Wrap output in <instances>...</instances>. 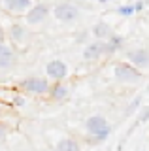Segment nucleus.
Masks as SVG:
<instances>
[{
    "instance_id": "obj_9",
    "label": "nucleus",
    "mask_w": 149,
    "mask_h": 151,
    "mask_svg": "<svg viewBox=\"0 0 149 151\" xmlns=\"http://www.w3.org/2000/svg\"><path fill=\"white\" fill-rule=\"evenodd\" d=\"M15 49L8 44H0V70H10L15 66Z\"/></svg>"
},
{
    "instance_id": "obj_2",
    "label": "nucleus",
    "mask_w": 149,
    "mask_h": 151,
    "mask_svg": "<svg viewBox=\"0 0 149 151\" xmlns=\"http://www.w3.org/2000/svg\"><path fill=\"white\" fill-rule=\"evenodd\" d=\"M85 130L89 132V134L95 136L96 142H104L110 136L111 127H110V123H108L106 117H102V115H91L89 119L85 121Z\"/></svg>"
},
{
    "instance_id": "obj_17",
    "label": "nucleus",
    "mask_w": 149,
    "mask_h": 151,
    "mask_svg": "<svg viewBox=\"0 0 149 151\" xmlns=\"http://www.w3.org/2000/svg\"><path fill=\"white\" fill-rule=\"evenodd\" d=\"M25 96H21V94H13V98H11V104L13 106H17V108H23L25 106Z\"/></svg>"
},
{
    "instance_id": "obj_8",
    "label": "nucleus",
    "mask_w": 149,
    "mask_h": 151,
    "mask_svg": "<svg viewBox=\"0 0 149 151\" xmlns=\"http://www.w3.org/2000/svg\"><path fill=\"white\" fill-rule=\"evenodd\" d=\"M128 60L132 66H136V68H147L149 66V51L145 47H136V49H130L128 53Z\"/></svg>"
},
{
    "instance_id": "obj_1",
    "label": "nucleus",
    "mask_w": 149,
    "mask_h": 151,
    "mask_svg": "<svg viewBox=\"0 0 149 151\" xmlns=\"http://www.w3.org/2000/svg\"><path fill=\"white\" fill-rule=\"evenodd\" d=\"M19 89L25 94H32V96H42V94H49L51 85L45 78H40V76H30V78H25L19 81Z\"/></svg>"
},
{
    "instance_id": "obj_12",
    "label": "nucleus",
    "mask_w": 149,
    "mask_h": 151,
    "mask_svg": "<svg viewBox=\"0 0 149 151\" xmlns=\"http://www.w3.org/2000/svg\"><path fill=\"white\" fill-rule=\"evenodd\" d=\"M66 96H68V87H66L62 81L51 85V89H49V98H51V100L60 102V100H64Z\"/></svg>"
},
{
    "instance_id": "obj_23",
    "label": "nucleus",
    "mask_w": 149,
    "mask_h": 151,
    "mask_svg": "<svg viewBox=\"0 0 149 151\" xmlns=\"http://www.w3.org/2000/svg\"><path fill=\"white\" fill-rule=\"evenodd\" d=\"M98 2H100V4H106V2H108V0H98Z\"/></svg>"
},
{
    "instance_id": "obj_7",
    "label": "nucleus",
    "mask_w": 149,
    "mask_h": 151,
    "mask_svg": "<svg viewBox=\"0 0 149 151\" xmlns=\"http://www.w3.org/2000/svg\"><path fill=\"white\" fill-rule=\"evenodd\" d=\"M0 6L8 13H27L34 6V0H0Z\"/></svg>"
},
{
    "instance_id": "obj_10",
    "label": "nucleus",
    "mask_w": 149,
    "mask_h": 151,
    "mask_svg": "<svg viewBox=\"0 0 149 151\" xmlns=\"http://www.w3.org/2000/svg\"><path fill=\"white\" fill-rule=\"evenodd\" d=\"M102 55H106V42L96 40L92 44H87V47L83 49V59L85 60H96Z\"/></svg>"
},
{
    "instance_id": "obj_19",
    "label": "nucleus",
    "mask_w": 149,
    "mask_h": 151,
    "mask_svg": "<svg viewBox=\"0 0 149 151\" xmlns=\"http://www.w3.org/2000/svg\"><path fill=\"white\" fill-rule=\"evenodd\" d=\"M145 119H149V108L142 113V117H140V121H145Z\"/></svg>"
},
{
    "instance_id": "obj_11",
    "label": "nucleus",
    "mask_w": 149,
    "mask_h": 151,
    "mask_svg": "<svg viewBox=\"0 0 149 151\" xmlns=\"http://www.w3.org/2000/svg\"><path fill=\"white\" fill-rule=\"evenodd\" d=\"M91 32H92V36H95L98 42H108L110 38L115 34L113 28H111L106 21H98V23H95V27L91 28Z\"/></svg>"
},
{
    "instance_id": "obj_21",
    "label": "nucleus",
    "mask_w": 149,
    "mask_h": 151,
    "mask_svg": "<svg viewBox=\"0 0 149 151\" xmlns=\"http://www.w3.org/2000/svg\"><path fill=\"white\" fill-rule=\"evenodd\" d=\"M4 38H6V34H4V28L0 27V44H4Z\"/></svg>"
},
{
    "instance_id": "obj_14",
    "label": "nucleus",
    "mask_w": 149,
    "mask_h": 151,
    "mask_svg": "<svg viewBox=\"0 0 149 151\" xmlns=\"http://www.w3.org/2000/svg\"><path fill=\"white\" fill-rule=\"evenodd\" d=\"M10 38L15 42V44H21V42L27 38V28L21 27V25H17V23H15V25H11L10 27Z\"/></svg>"
},
{
    "instance_id": "obj_4",
    "label": "nucleus",
    "mask_w": 149,
    "mask_h": 151,
    "mask_svg": "<svg viewBox=\"0 0 149 151\" xmlns=\"http://www.w3.org/2000/svg\"><path fill=\"white\" fill-rule=\"evenodd\" d=\"M53 17L60 23H74L80 17V9L72 2H59L53 8Z\"/></svg>"
},
{
    "instance_id": "obj_20",
    "label": "nucleus",
    "mask_w": 149,
    "mask_h": 151,
    "mask_svg": "<svg viewBox=\"0 0 149 151\" xmlns=\"http://www.w3.org/2000/svg\"><path fill=\"white\" fill-rule=\"evenodd\" d=\"M142 8H143V2H136V4H134V9H136V12H140Z\"/></svg>"
},
{
    "instance_id": "obj_18",
    "label": "nucleus",
    "mask_w": 149,
    "mask_h": 151,
    "mask_svg": "<svg viewBox=\"0 0 149 151\" xmlns=\"http://www.w3.org/2000/svg\"><path fill=\"white\" fill-rule=\"evenodd\" d=\"M8 130H10V127H8L4 121H0V140H4L8 136Z\"/></svg>"
},
{
    "instance_id": "obj_6",
    "label": "nucleus",
    "mask_w": 149,
    "mask_h": 151,
    "mask_svg": "<svg viewBox=\"0 0 149 151\" xmlns=\"http://www.w3.org/2000/svg\"><path fill=\"white\" fill-rule=\"evenodd\" d=\"M49 17V6L47 4H34L29 12L25 13V21L29 25H40Z\"/></svg>"
},
{
    "instance_id": "obj_16",
    "label": "nucleus",
    "mask_w": 149,
    "mask_h": 151,
    "mask_svg": "<svg viewBox=\"0 0 149 151\" xmlns=\"http://www.w3.org/2000/svg\"><path fill=\"white\" fill-rule=\"evenodd\" d=\"M136 13V9H134V4H125V6H119L117 8V15L121 17H130Z\"/></svg>"
},
{
    "instance_id": "obj_13",
    "label": "nucleus",
    "mask_w": 149,
    "mask_h": 151,
    "mask_svg": "<svg viewBox=\"0 0 149 151\" xmlns=\"http://www.w3.org/2000/svg\"><path fill=\"white\" fill-rule=\"evenodd\" d=\"M57 151H81V147H80V144H77V140L62 138L57 144Z\"/></svg>"
},
{
    "instance_id": "obj_3",
    "label": "nucleus",
    "mask_w": 149,
    "mask_h": 151,
    "mask_svg": "<svg viewBox=\"0 0 149 151\" xmlns=\"http://www.w3.org/2000/svg\"><path fill=\"white\" fill-rule=\"evenodd\" d=\"M113 74H115V79L121 83H132L136 85L142 81V72L136 68V66H132L130 63H117L113 68Z\"/></svg>"
},
{
    "instance_id": "obj_24",
    "label": "nucleus",
    "mask_w": 149,
    "mask_h": 151,
    "mask_svg": "<svg viewBox=\"0 0 149 151\" xmlns=\"http://www.w3.org/2000/svg\"><path fill=\"white\" fill-rule=\"evenodd\" d=\"M53 151H57V149H53Z\"/></svg>"
},
{
    "instance_id": "obj_15",
    "label": "nucleus",
    "mask_w": 149,
    "mask_h": 151,
    "mask_svg": "<svg viewBox=\"0 0 149 151\" xmlns=\"http://www.w3.org/2000/svg\"><path fill=\"white\" fill-rule=\"evenodd\" d=\"M121 45H123V38L117 36V34H113V36H111L108 42H106V55L115 53V51H117Z\"/></svg>"
},
{
    "instance_id": "obj_22",
    "label": "nucleus",
    "mask_w": 149,
    "mask_h": 151,
    "mask_svg": "<svg viewBox=\"0 0 149 151\" xmlns=\"http://www.w3.org/2000/svg\"><path fill=\"white\" fill-rule=\"evenodd\" d=\"M2 113H4V104L0 102V117H2Z\"/></svg>"
},
{
    "instance_id": "obj_5",
    "label": "nucleus",
    "mask_w": 149,
    "mask_h": 151,
    "mask_svg": "<svg viewBox=\"0 0 149 151\" xmlns=\"http://www.w3.org/2000/svg\"><path fill=\"white\" fill-rule=\"evenodd\" d=\"M45 74H47V78L53 79L55 83H60L68 76V66H66L64 60H59V59L49 60L47 66H45Z\"/></svg>"
}]
</instances>
